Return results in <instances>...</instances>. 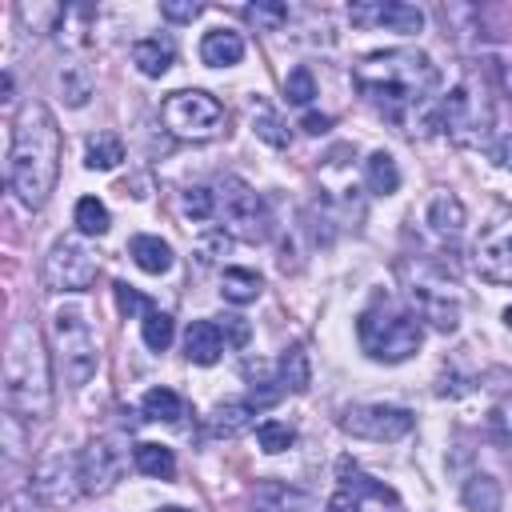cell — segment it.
I'll return each instance as SVG.
<instances>
[{
	"instance_id": "6da1fadb",
	"label": "cell",
	"mask_w": 512,
	"mask_h": 512,
	"mask_svg": "<svg viewBox=\"0 0 512 512\" xmlns=\"http://www.w3.org/2000/svg\"><path fill=\"white\" fill-rule=\"evenodd\" d=\"M60 176V128L44 100H24L12 120L8 144V188L20 204L40 208Z\"/></svg>"
},
{
	"instance_id": "7a4b0ae2",
	"label": "cell",
	"mask_w": 512,
	"mask_h": 512,
	"mask_svg": "<svg viewBox=\"0 0 512 512\" xmlns=\"http://www.w3.org/2000/svg\"><path fill=\"white\" fill-rule=\"evenodd\" d=\"M352 80L376 108H384L392 120H404V112L416 108L436 88V68L416 48H388L364 56L352 68Z\"/></svg>"
},
{
	"instance_id": "3957f363",
	"label": "cell",
	"mask_w": 512,
	"mask_h": 512,
	"mask_svg": "<svg viewBox=\"0 0 512 512\" xmlns=\"http://www.w3.org/2000/svg\"><path fill=\"white\" fill-rule=\"evenodd\" d=\"M4 408L28 424L48 420L52 412V372H48V352L32 320H16L8 340H4Z\"/></svg>"
},
{
	"instance_id": "277c9868",
	"label": "cell",
	"mask_w": 512,
	"mask_h": 512,
	"mask_svg": "<svg viewBox=\"0 0 512 512\" xmlns=\"http://www.w3.org/2000/svg\"><path fill=\"white\" fill-rule=\"evenodd\" d=\"M52 336H56V356L68 388H84L96 376L100 364V340L92 332L88 308L84 304H60L52 316Z\"/></svg>"
},
{
	"instance_id": "5b68a950",
	"label": "cell",
	"mask_w": 512,
	"mask_h": 512,
	"mask_svg": "<svg viewBox=\"0 0 512 512\" xmlns=\"http://www.w3.org/2000/svg\"><path fill=\"white\" fill-rule=\"evenodd\" d=\"M356 336H360V348H364L372 360L400 364V360L416 356V348H420V340H424V328H420V320H416L412 312L376 304V308L360 312Z\"/></svg>"
},
{
	"instance_id": "8992f818",
	"label": "cell",
	"mask_w": 512,
	"mask_h": 512,
	"mask_svg": "<svg viewBox=\"0 0 512 512\" xmlns=\"http://www.w3.org/2000/svg\"><path fill=\"white\" fill-rule=\"evenodd\" d=\"M160 120L164 128L176 136V140H212L224 132V104L216 96H208L204 88H180V92H168L164 104H160Z\"/></svg>"
},
{
	"instance_id": "52a82bcc",
	"label": "cell",
	"mask_w": 512,
	"mask_h": 512,
	"mask_svg": "<svg viewBox=\"0 0 512 512\" xmlns=\"http://www.w3.org/2000/svg\"><path fill=\"white\" fill-rule=\"evenodd\" d=\"M216 216L224 220V228L248 244L264 240L268 236V204L260 192H252L240 176H224L216 184Z\"/></svg>"
},
{
	"instance_id": "ba28073f",
	"label": "cell",
	"mask_w": 512,
	"mask_h": 512,
	"mask_svg": "<svg viewBox=\"0 0 512 512\" xmlns=\"http://www.w3.org/2000/svg\"><path fill=\"white\" fill-rule=\"evenodd\" d=\"M96 272H100L96 252L84 240H76V236L56 240L48 260H44V280L56 292H84V288L96 284Z\"/></svg>"
},
{
	"instance_id": "9c48e42d",
	"label": "cell",
	"mask_w": 512,
	"mask_h": 512,
	"mask_svg": "<svg viewBox=\"0 0 512 512\" xmlns=\"http://www.w3.org/2000/svg\"><path fill=\"white\" fill-rule=\"evenodd\" d=\"M436 128H444L456 144H476L488 132V108L480 104L472 84H456L436 112Z\"/></svg>"
},
{
	"instance_id": "30bf717a",
	"label": "cell",
	"mask_w": 512,
	"mask_h": 512,
	"mask_svg": "<svg viewBox=\"0 0 512 512\" xmlns=\"http://www.w3.org/2000/svg\"><path fill=\"white\" fill-rule=\"evenodd\" d=\"M416 424V416L408 408H396V404H352L344 408L340 416V428L348 436H360V440H400L408 436Z\"/></svg>"
},
{
	"instance_id": "8fae6325",
	"label": "cell",
	"mask_w": 512,
	"mask_h": 512,
	"mask_svg": "<svg viewBox=\"0 0 512 512\" xmlns=\"http://www.w3.org/2000/svg\"><path fill=\"white\" fill-rule=\"evenodd\" d=\"M32 488H36L40 504H48V508L72 504V500L84 492V484H80V456H48V460L36 468Z\"/></svg>"
},
{
	"instance_id": "7c38bea8",
	"label": "cell",
	"mask_w": 512,
	"mask_h": 512,
	"mask_svg": "<svg viewBox=\"0 0 512 512\" xmlns=\"http://www.w3.org/2000/svg\"><path fill=\"white\" fill-rule=\"evenodd\" d=\"M124 464H128L124 448H116L112 440H92V444L80 452V484H84V492H92V496L108 492V488L120 480Z\"/></svg>"
},
{
	"instance_id": "4fadbf2b",
	"label": "cell",
	"mask_w": 512,
	"mask_h": 512,
	"mask_svg": "<svg viewBox=\"0 0 512 512\" xmlns=\"http://www.w3.org/2000/svg\"><path fill=\"white\" fill-rule=\"evenodd\" d=\"M352 24H380V28H392V32H420L424 28V12L416 4H404V0H388V4H352L348 8Z\"/></svg>"
},
{
	"instance_id": "5bb4252c",
	"label": "cell",
	"mask_w": 512,
	"mask_h": 512,
	"mask_svg": "<svg viewBox=\"0 0 512 512\" xmlns=\"http://www.w3.org/2000/svg\"><path fill=\"white\" fill-rule=\"evenodd\" d=\"M412 308H416V320H428L440 332H456L460 328V304L444 288L412 284Z\"/></svg>"
},
{
	"instance_id": "9a60e30c",
	"label": "cell",
	"mask_w": 512,
	"mask_h": 512,
	"mask_svg": "<svg viewBox=\"0 0 512 512\" xmlns=\"http://www.w3.org/2000/svg\"><path fill=\"white\" fill-rule=\"evenodd\" d=\"M252 504H256V512H320V504H316L304 488H292V484H284V480H264V484H256Z\"/></svg>"
},
{
	"instance_id": "2e32d148",
	"label": "cell",
	"mask_w": 512,
	"mask_h": 512,
	"mask_svg": "<svg viewBox=\"0 0 512 512\" xmlns=\"http://www.w3.org/2000/svg\"><path fill=\"white\" fill-rule=\"evenodd\" d=\"M476 268H480L484 280H496V284H508L512 280V228L492 232L476 248Z\"/></svg>"
},
{
	"instance_id": "e0dca14e",
	"label": "cell",
	"mask_w": 512,
	"mask_h": 512,
	"mask_svg": "<svg viewBox=\"0 0 512 512\" xmlns=\"http://www.w3.org/2000/svg\"><path fill=\"white\" fill-rule=\"evenodd\" d=\"M200 60H204L208 68H232V64H240V60H244V36L232 32V28H212V32H204V40H200Z\"/></svg>"
},
{
	"instance_id": "ac0fdd59",
	"label": "cell",
	"mask_w": 512,
	"mask_h": 512,
	"mask_svg": "<svg viewBox=\"0 0 512 512\" xmlns=\"http://www.w3.org/2000/svg\"><path fill=\"white\" fill-rule=\"evenodd\" d=\"M224 352V336L216 328V320H192L184 332V356L192 364H216Z\"/></svg>"
},
{
	"instance_id": "d6986e66",
	"label": "cell",
	"mask_w": 512,
	"mask_h": 512,
	"mask_svg": "<svg viewBox=\"0 0 512 512\" xmlns=\"http://www.w3.org/2000/svg\"><path fill=\"white\" fill-rule=\"evenodd\" d=\"M176 60V44L172 36H144L132 44V64L144 72V76H164Z\"/></svg>"
},
{
	"instance_id": "ffe728a7",
	"label": "cell",
	"mask_w": 512,
	"mask_h": 512,
	"mask_svg": "<svg viewBox=\"0 0 512 512\" xmlns=\"http://www.w3.org/2000/svg\"><path fill=\"white\" fill-rule=\"evenodd\" d=\"M252 412H256V408H252L248 400H224V404L212 408L208 432L220 436V440H232V436H240V432L252 428Z\"/></svg>"
},
{
	"instance_id": "44dd1931",
	"label": "cell",
	"mask_w": 512,
	"mask_h": 512,
	"mask_svg": "<svg viewBox=\"0 0 512 512\" xmlns=\"http://www.w3.org/2000/svg\"><path fill=\"white\" fill-rule=\"evenodd\" d=\"M128 256L136 260V268L140 272H148V276H160V272H168L172 268V244L168 240H160V236H132V244H128Z\"/></svg>"
},
{
	"instance_id": "7402d4cb",
	"label": "cell",
	"mask_w": 512,
	"mask_h": 512,
	"mask_svg": "<svg viewBox=\"0 0 512 512\" xmlns=\"http://www.w3.org/2000/svg\"><path fill=\"white\" fill-rule=\"evenodd\" d=\"M464 220H468V212H464V204H460L456 192H436V196L428 200V224H432L440 236H456V232L464 228Z\"/></svg>"
},
{
	"instance_id": "603a6c76",
	"label": "cell",
	"mask_w": 512,
	"mask_h": 512,
	"mask_svg": "<svg viewBox=\"0 0 512 512\" xmlns=\"http://www.w3.org/2000/svg\"><path fill=\"white\" fill-rule=\"evenodd\" d=\"M140 412L148 420H160V424H180L188 416V404L172 388H148L144 400H140Z\"/></svg>"
},
{
	"instance_id": "cb8c5ba5",
	"label": "cell",
	"mask_w": 512,
	"mask_h": 512,
	"mask_svg": "<svg viewBox=\"0 0 512 512\" xmlns=\"http://www.w3.org/2000/svg\"><path fill=\"white\" fill-rule=\"evenodd\" d=\"M460 496H464V504H468L472 512H500V504H504L500 480H496V476H488V472H476V476H468Z\"/></svg>"
},
{
	"instance_id": "d4e9b609",
	"label": "cell",
	"mask_w": 512,
	"mask_h": 512,
	"mask_svg": "<svg viewBox=\"0 0 512 512\" xmlns=\"http://www.w3.org/2000/svg\"><path fill=\"white\" fill-rule=\"evenodd\" d=\"M276 368H280V388H284V392H308V388H312V368H308L304 344L284 348V356H280Z\"/></svg>"
},
{
	"instance_id": "484cf974",
	"label": "cell",
	"mask_w": 512,
	"mask_h": 512,
	"mask_svg": "<svg viewBox=\"0 0 512 512\" xmlns=\"http://www.w3.org/2000/svg\"><path fill=\"white\" fill-rule=\"evenodd\" d=\"M60 92H64V100L72 104V108H80V104H88V96H92V88H96V76H92V68L88 64H80V60H68L64 68H60Z\"/></svg>"
},
{
	"instance_id": "4316f807",
	"label": "cell",
	"mask_w": 512,
	"mask_h": 512,
	"mask_svg": "<svg viewBox=\"0 0 512 512\" xmlns=\"http://www.w3.org/2000/svg\"><path fill=\"white\" fill-rule=\"evenodd\" d=\"M364 184H368V192H376V196H392V192L400 188V168H396V160H392L388 152H372V156L364 160Z\"/></svg>"
},
{
	"instance_id": "83f0119b",
	"label": "cell",
	"mask_w": 512,
	"mask_h": 512,
	"mask_svg": "<svg viewBox=\"0 0 512 512\" xmlns=\"http://www.w3.org/2000/svg\"><path fill=\"white\" fill-rule=\"evenodd\" d=\"M260 288H264V280L252 268H224V276H220V296L232 304H252L260 296Z\"/></svg>"
},
{
	"instance_id": "f1b7e54d",
	"label": "cell",
	"mask_w": 512,
	"mask_h": 512,
	"mask_svg": "<svg viewBox=\"0 0 512 512\" xmlns=\"http://www.w3.org/2000/svg\"><path fill=\"white\" fill-rule=\"evenodd\" d=\"M120 160H124V144H120V136H112V132H96V136H88V144H84V164H88V168L108 172V168H116Z\"/></svg>"
},
{
	"instance_id": "f546056e",
	"label": "cell",
	"mask_w": 512,
	"mask_h": 512,
	"mask_svg": "<svg viewBox=\"0 0 512 512\" xmlns=\"http://www.w3.org/2000/svg\"><path fill=\"white\" fill-rule=\"evenodd\" d=\"M132 460H136V468L144 476H156V480H172L176 476V456L164 444H136Z\"/></svg>"
},
{
	"instance_id": "4dcf8cb0",
	"label": "cell",
	"mask_w": 512,
	"mask_h": 512,
	"mask_svg": "<svg viewBox=\"0 0 512 512\" xmlns=\"http://www.w3.org/2000/svg\"><path fill=\"white\" fill-rule=\"evenodd\" d=\"M340 480H344V488L352 492V496H372V500H380V504H396V492L388 488V484H376L372 476H364L356 464H348V460H340Z\"/></svg>"
},
{
	"instance_id": "1f68e13d",
	"label": "cell",
	"mask_w": 512,
	"mask_h": 512,
	"mask_svg": "<svg viewBox=\"0 0 512 512\" xmlns=\"http://www.w3.org/2000/svg\"><path fill=\"white\" fill-rule=\"evenodd\" d=\"M72 220H76V228H80L84 236H104L108 224H112V220H108V208H104L96 196H80Z\"/></svg>"
},
{
	"instance_id": "d6a6232c",
	"label": "cell",
	"mask_w": 512,
	"mask_h": 512,
	"mask_svg": "<svg viewBox=\"0 0 512 512\" xmlns=\"http://www.w3.org/2000/svg\"><path fill=\"white\" fill-rule=\"evenodd\" d=\"M172 316L168 312H160V308H152L144 320H140V336H144V344L152 348V352H164L168 344H172Z\"/></svg>"
},
{
	"instance_id": "836d02e7",
	"label": "cell",
	"mask_w": 512,
	"mask_h": 512,
	"mask_svg": "<svg viewBox=\"0 0 512 512\" xmlns=\"http://www.w3.org/2000/svg\"><path fill=\"white\" fill-rule=\"evenodd\" d=\"M244 20H252L264 32H276L280 24H288V4H280V0H256V4L244 8Z\"/></svg>"
},
{
	"instance_id": "e575fe53",
	"label": "cell",
	"mask_w": 512,
	"mask_h": 512,
	"mask_svg": "<svg viewBox=\"0 0 512 512\" xmlns=\"http://www.w3.org/2000/svg\"><path fill=\"white\" fill-rule=\"evenodd\" d=\"M252 128H256V136L268 140L272 148H288V140H292L288 128H284V120H280L272 108H256V112H252Z\"/></svg>"
},
{
	"instance_id": "d590c367",
	"label": "cell",
	"mask_w": 512,
	"mask_h": 512,
	"mask_svg": "<svg viewBox=\"0 0 512 512\" xmlns=\"http://www.w3.org/2000/svg\"><path fill=\"white\" fill-rule=\"evenodd\" d=\"M180 208H184V216H192V220H212V216H216V192L204 188V184H192V188H184Z\"/></svg>"
},
{
	"instance_id": "8d00e7d4",
	"label": "cell",
	"mask_w": 512,
	"mask_h": 512,
	"mask_svg": "<svg viewBox=\"0 0 512 512\" xmlns=\"http://www.w3.org/2000/svg\"><path fill=\"white\" fill-rule=\"evenodd\" d=\"M256 440H260V448H264L268 456H276V452L292 448L296 432H292L288 424H280V420H264V424H256Z\"/></svg>"
},
{
	"instance_id": "74e56055",
	"label": "cell",
	"mask_w": 512,
	"mask_h": 512,
	"mask_svg": "<svg viewBox=\"0 0 512 512\" xmlns=\"http://www.w3.org/2000/svg\"><path fill=\"white\" fill-rule=\"evenodd\" d=\"M284 96H288V104H312V96H316V80H312V72L300 64V68H292L288 72V80H284Z\"/></svg>"
},
{
	"instance_id": "f35d334b",
	"label": "cell",
	"mask_w": 512,
	"mask_h": 512,
	"mask_svg": "<svg viewBox=\"0 0 512 512\" xmlns=\"http://www.w3.org/2000/svg\"><path fill=\"white\" fill-rule=\"evenodd\" d=\"M112 292H116V304H120V312H124V316H148V312H152V304H148L132 284L116 280V284H112Z\"/></svg>"
},
{
	"instance_id": "ab89813d",
	"label": "cell",
	"mask_w": 512,
	"mask_h": 512,
	"mask_svg": "<svg viewBox=\"0 0 512 512\" xmlns=\"http://www.w3.org/2000/svg\"><path fill=\"white\" fill-rule=\"evenodd\" d=\"M216 328H220L224 344H232V348H244V344H248V336H252V328H248V320H244V316H220V320H216Z\"/></svg>"
},
{
	"instance_id": "60d3db41",
	"label": "cell",
	"mask_w": 512,
	"mask_h": 512,
	"mask_svg": "<svg viewBox=\"0 0 512 512\" xmlns=\"http://www.w3.org/2000/svg\"><path fill=\"white\" fill-rule=\"evenodd\" d=\"M200 12H204V8H200L196 0H164V4H160V16L172 20V24H192Z\"/></svg>"
},
{
	"instance_id": "b9f144b4",
	"label": "cell",
	"mask_w": 512,
	"mask_h": 512,
	"mask_svg": "<svg viewBox=\"0 0 512 512\" xmlns=\"http://www.w3.org/2000/svg\"><path fill=\"white\" fill-rule=\"evenodd\" d=\"M224 252H228V236H224V232H212V236L200 240V260H204V264L216 260V256H224Z\"/></svg>"
},
{
	"instance_id": "7bdbcfd3",
	"label": "cell",
	"mask_w": 512,
	"mask_h": 512,
	"mask_svg": "<svg viewBox=\"0 0 512 512\" xmlns=\"http://www.w3.org/2000/svg\"><path fill=\"white\" fill-rule=\"evenodd\" d=\"M328 512H364V508H360V500H356L348 488H340V492L328 500Z\"/></svg>"
},
{
	"instance_id": "ee69618b",
	"label": "cell",
	"mask_w": 512,
	"mask_h": 512,
	"mask_svg": "<svg viewBox=\"0 0 512 512\" xmlns=\"http://www.w3.org/2000/svg\"><path fill=\"white\" fill-rule=\"evenodd\" d=\"M300 128H304L308 136H324V132L332 128V116H320V112H308V116L300 120Z\"/></svg>"
},
{
	"instance_id": "f6af8a7d",
	"label": "cell",
	"mask_w": 512,
	"mask_h": 512,
	"mask_svg": "<svg viewBox=\"0 0 512 512\" xmlns=\"http://www.w3.org/2000/svg\"><path fill=\"white\" fill-rule=\"evenodd\" d=\"M488 152H492V160H496L500 168H512V136H504V140H496V144H492Z\"/></svg>"
},
{
	"instance_id": "bcb514c9",
	"label": "cell",
	"mask_w": 512,
	"mask_h": 512,
	"mask_svg": "<svg viewBox=\"0 0 512 512\" xmlns=\"http://www.w3.org/2000/svg\"><path fill=\"white\" fill-rule=\"evenodd\" d=\"M504 324H508V328H512V304H508V308H504Z\"/></svg>"
},
{
	"instance_id": "7dc6e473",
	"label": "cell",
	"mask_w": 512,
	"mask_h": 512,
	"mask_svg": "<svg viewBox=\"0 0 512 512\" xmlns=\"http://www.w3.org/2000/svg\"><path fill=\"white\" fill-rule=\"evenodd\" d=\"M160 512H188V508H176V504H168V508H160Z\"/></svg>"
}]
</instances>
